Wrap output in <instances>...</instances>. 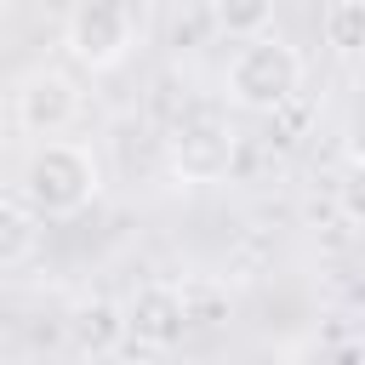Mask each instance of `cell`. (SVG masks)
Returning a JSON list of instances; mask_svg holds the SVG:
<instances>
[{"mask_svg":"<svg viewBox=\"0 0 365 365\" xmlns=\"http://www.w3.org/2000/svg\"><path fill=\"white\" fill-rule=\"evenodd\" d=\"M103 194V160L86 148V143H74V137H51V143H40L34 154H29V165H23V205L40 217V222H68V217H80L91 200Z\"/></svg>","mask_w":365,"mask_h":365,"instance_id":"obj_1","label":"cell"},{"mask_svg":"<svg viewBox=\"0 0 365 365\" xmlns=\"http://www.w3.org/2000/svg\"><path fill=\"white\" fill-rule=\"evenodd\" d=\"M297 91H302V51H297L279 29L234 46V57H228V68H222V97H228L234 108H245V114H274V108H285Z\"/></svg>","mask_w":365,"mask_h":365,"instance_id":"obj_2","label":"cell"},{"mask_svg":"<svg viewBox=\"0 0 365 365\" xmlns=\"http://www.w3.org/2000/svg\"><path fill=\"white\" fill-rule=\"evenodd\" d=\"M143 40V17L137 6L125 0H80L68 17H63V46L80 68L103 74V68H120Z\"/></svg>","mask_w":365,"mask_h":365,"instance_id":"obj_3","label":"cell"},{"mask_svg":"<svg viewBox=\"0 0 365 365\" xmlns=\"http://www.w3.org/2000/svg\"><path fill=\"white\" fill-rule=\"evenodd\" d=\"M234 154H240V131L222 108H188L165 137V160L177 182H222Z\"/></svg>","mask_w":365,"mask_h":365,"instance_id":"obj_4","label":"cell"},{"mask_svg":"<svg viewBox=\"0 0 365 365\" xmlns=\"http://www.w3.org/2000/svg\"><path fill=\"white\" fill-rule=\"evenodd\" d=\"M11 120H17L29 137L51 143V137H63V131L80 120V86H74L63 68H34V74H23V86L11 91Z\"/></svg>","mask_w":365,"mask_h":365,"instance_id":"obj_5","label":"cell"},{"mask_svg":"<svg viewBox=\"0 0 365 365\" xmlns=\"http://www.w3.org/2000/svg\"><path fill=\"white\" fill-rule=\"evenodd\" d=\"M125 331L148 348H171L188 336V319H182V285L177 279H148L131 291L125 302Z\"/></svg>","mask_w":365,"mask_h":365,"instance_id":"obj_6","label":"cell"},{"mask_svg":"<svg viewBox=\"0 0 365 365\" xmlns=\"http://www.w3.org/2000/svg\"><path fill=\"white\" fill-rule=\"evenodd\" d=\"M40 234H46V222L17 194H0V274L6 268H23L40 251Z\"/></svg>","mask_w":365,"mask_h":365,"instance_id":"obj_7","label":"cell"},{"mask_svg":"<svg viewBox=\"0 0 365 365\" xmlns=\"http://www.w3.org/2000/svg\"><path fill=\"white\" fill-rule=\"evenodd\" d=\"M319 34H325L331 51L354 57V51L365 46V0H331V6L319 11Z\"/></svg>","mask_w":365,"mask_h":365,"instance_id":"obj_8","label":"cell"},{"mask_svg":"<svg viewBox=\"0 0 365 365\" xmlns=\"http://www.w3.org/2000/svg\"><path fill=\"white\" fill-rule=\"evenodd\" d=\"M182 285V319L188 331H205V325H222L228 319V291L211 285V279H177Z\"/></svg>","mask_w":365,"mask_h":365,"instance_id":"obj_9","label":"cell"},{"mask_svg":"<svg viewBox=\"0 0 365 365\" xmlns=\"http://www.w3.org/2000/svg\"><path fill=\"white\" fill-rule=\"evenodd\" d=\"M211 17H217V29H228V34H234V46H240V40H257V34H268V29H274V6H268V0L211 6Z\"/></svg>","mask_w":365,"mask_h":365,"instance_id":"obj_10","label":"cell"},{"mask_svg":"<svg viewBox=\"0 0 365 365\" xmlns=\"http://www.w3.org/2000/svg\"><path fill=\"white\" fill-rule=\"evenodd\" d=\"M0 17H6V6H0Z\"/></svg>","mask_w":365,"mask_h":365,"instance_id":"obj_11","label":"cell"}]
</instances>
